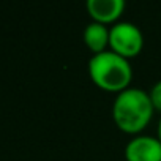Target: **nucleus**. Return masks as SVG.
I'll use <instances>...</instances> for the list:
<instances>
[{
	"instance_id": "1",
	"label": "nucleus",
	"mask_w": 161,
	"mask_h": 161,
	"mask_svg": "<svg viewBox=\"0 0 161 161\" xmlns=\"http://www.w3.org/2000/svg\"><path fill=\"white\" fill-rule=\"evenodd\" d=\"M153 103L148 92L139 87H128L117 93L112 103V119L115 125L130 134L142 131L153 115Z\"/></svg>"
},
{
	"instance_id": "2",
	"label": "nucleus",
	"mask_w": 161,
	"mask_h": 161,
	"mask_svg": "<svg viewBox=\"0 0 161 161\" xmlns=\"http://www.w3.org/2000/svg\"><path fill=\"white\" fill-rule=\"evenodd\" d=\"M89 74L93 84L106 92L120 93L130 87L133 68L128 58L108 49L93 54L89 60Z\"/></svg>"
},
{
	"instance_id": "3",
	"label": "nucleus",
	"mask_w": 161,
	"mask_h": 161,
	"mask_svg": "<svg viewBox=\"0 0 161 161\" xmlns=\"http://www.w3.org/2000/svg\"><path fill=\"white\" fill-rule=\"evenodd\" d=\"M144 46V35L141 29L128 21H120L112 24L109 29V49L115 54L131 58L142 51Z\"/></svg>"
},
{
	"instance_id": "4",
	"label": "nucleus",
	"mask_w": 161,
	"mask_h": 161,
	"mask_svg": "<svg viewBox=\"0 0 161 161\" xmlns=\"http://www.w3.org/2000/svg\"><path fill=\"white\" fill-rule=\"evenodd\" d=\"M126 161H161V141L158 136H136L125 147Z\"/></svg>"
},
{
	"instance_id": "5",
	"label": "nucleus",
	"mask_w": 161,
	"mask_h": 161,
	"mask_svg": "<svg viewBox=\"0 0 161 161\" xmlns=\"http://www.w3.org/2000/svg\"><path fill=\"white\" fill-rule=\"evenodd\" d=\"M87 11L95 22L100 24H115L122 16L126 3L123 0H87Z\"/></svg>"
},
{
	"instance_id": "6",
	"label": "nucleus",
	"mask_w": 161,
	"mask_h": 161,
	"mask_svg": "<svg viewBox=\"0 0 161 161\" xmlns=\"http://www.w3.org/2000/svg\"><path fill=\"white\" fill-rule=\"evenodd\" d=\"M84 43L93 54H100L103 51H108V46H109V29L104 24L92 21L84 29Z\"/></svg>"
},
{
	"instance_id": "7",
	"label": "nucleus",
	"mask_w": 161,
	"mask_h": 161,
	"mask_svg": "<svg viewBox=\"0 0 161 161\" xmlns=\"http://www.w3.org/2000/svg\"><path fill=\"white\" fill-rule=\"evenodd\" d=\"M148 95H150V100L153 103V108L161 111V79L153 84V87L150 89Z\"/></svg>"
},
{
	"instance_id": "8",
	"label": "nucleus",
	"mask_w": 161,
	"mask_h": 161,
	"mask_svg": "<svg viewBox=\"0 0 161 161\" xmlns=\"http://www.w3.org/2000/svg\"><path fill=\"white\" fill-rule=\"evenodd\" d=\"M158 139L161 141V119H159V123H158Z\"/></svg>"
}]
</instances>
